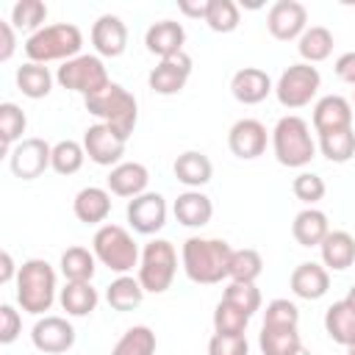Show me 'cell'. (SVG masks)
<instances>
[{"label": "cell", "instance_id": "7dc6e473", "mask_svg": "<svg viewBox=\"0 0 355 355\" xmlns=\"http://www.w3.org/2000/svg\"><path fill=\"white\" fill-rule=\"evenodd\" d=\"M22 319L11 305H0V344H11L19 336Z\"/></svg>", "mask_w": 355, "mask_h": 355}, {"label": "cell", "instance_id": "836d02e7", "mask_svg": "<svg viewBox=\"0 0 355 355\" xmlns=\"http://www.w3.org/2000/svg\"><path fill=\"white\" fill-rule=\"evenodd\" d=\"M300 55L305 58V64H316V61H324L330 53H333V33L322 25H313V28H305V33L300 36V44H297Z\"/></svg>", "mask_w": 355, "mask_h": 355}, {"label": "cell", "instance_id": "277c9868", "mask_svg": "<svg viewBox=\"0 0 355 355\" xmlns=\"http://www.w3.org/2000/svg\"><path fill=\"white\" fill-rule=\"evenodd\" d=\"M55 300V272L47 261L31 258L17 269V302L25 313H44Z\"/></svg>", "mask_w": 355, "mask_h": 355}, {"label": "cell", "instance_id": "d590c367", "mask_svg": "<svg viewBox=\"0 0 355 355\" xmlns=\"http://www.w3.org/2000/svg\"><path fill=\"white\" fill-rule=\"evenodd\" d=\"M28 128V116L19 105L14 103H3L0 105V139H3V150L11 153V144L22 141V133Z\"/></svg>", "mask_w": 355, "mask_h": 355}, {"label": "cell", "instance_id": "cb8c5ba5", "mask_svg": "<svg viewBox=\"0 0 355 355\" xmlns=\"http://www.w3.org/2000/svg\"><path fill=\"white\" fill-rule=\"evenodd\" d=\"M327 288H330V275L324 266L313 261H305L291 272V291L302 300H319L327 294Z\"/></svg>", "mask_w": 355, "mask_h": 355}, {"label": "cell", "instance_id": "d6986e66", "mask_svg": "<svg viewBox=\"0 0 355 355\" xmlns=\"http://www.w3.org/2000/svg\"><path fill=\"white\" fill-rule=\"evenodd\" d=\"M108 191L111 194H116V197H139V194H144V189H147V183H150V172H147V166L144 164H139V161H122V164H116L111 172H108Z\"/></svg>", "mask_w": 355, "mask_h": 355}, {"label": "cell", "instance_id": "11a10c76", "mask_svg": "<svg viewBox=\"0 0 355 355\" xmlns=\"http://www.w3.org/2000/svg\"><path fill=\"white\" fill-rule=\"evenodd\" d=\"M347 355H355V347H349V349H347Z\"/></svg>", "mask_w": 355, "mask_h": 355}, {"label": "cell", "instance_id": "30bf717a", "mask_svg": "<svg viewBox=\"0 0 355 355\" xmlns=\"http://www.w3.org/2000/svg\"><path fill=\"white\" fill-rule=\"evenodd\" d=\"M8 166L22 180H36L47 166H53V147L44 139H22L8 153Z\"/></svg>", "mask_w": 355, "mask_h": 355}, {"label": "cell", "instance_id": "4fadbf2b", "mask_svg": "<svg viewBox=\"0 0 355 355\" xmlns=\"http://www.w3.org/2000/svg\"><path fill=\"white\" fill-rule=\"evenodd\" d=\"M305 22H308V11L297 0H277L266 14V28L280 42H291V39L302 36Z\"/></svg>", "mask_w": 355, "mask_h": 355}, {"label": "cell", "instance_id": "8992f818", "mask_svg": "<svg viewBox=\"0 0 355 355\" xmlns=\"http://www.w3.org/2000/svg\"><path fill=\"white\" fill-rule=\"evenodd\" d=\"M92 250L103 266L119 275H128L139 263V247L133 236L119 225H100L92 239Z\"/></svg>", "mask_w": 355, "mask_h": 355}, {"label": "cell", "instance_id": "484cf974", "mask_svg": "<svg viewBox=\"0 0 355 355\" xmlns=\"http://www.w3.org/2000/svg\"><path fill=\"white\" fill-rule=\"evenodd\" d=\"M327 233H330V222L319 208H305L291 222V236L297 239L300 247H319Z\"/></svg>", "mask_w": 355, "mask_h": 355}, {"label": "cell", "instance_id": "f1b7e54d", "mask_svg": "<svg viewBox=\"0 0 355 355\" xmlns=\"http://www.w3.org/2000/svg\"><path fill=\"white\" fill-rule=\"evenodd\" d=\"M105 300L114 311L119 313H128L133 308L141 305L144 300V288L139 283V277H130V275H119L116 280H111V286L105 288Z\"/></svg>", "mask_w": 355, "mask_h": 355}, {"label": "cell", "instance_id": "ba28073f", "mask_svg": "<svg viewBox=\"0 0 355 355\" xmlns=\"http://www.w3.org/2000/svg\"><path fill=\"white\" fill-rule=\"evenodd\" d=\"M55 80L69 92H80L83 97H92L111 83L108 69L97 55H75V58L64 61L58 67Z\"/></svg>", "mask_w": 355, "mask_h": 355}, {"label": "cell", "instance_id": "9a60e30c", "mask_svg": "<svg viewBox=\"0 0 355 355\" xmlns=\"http://www.w3.org/2000/svg\"><path fill=\"white\" fill-rule=\"evenodd\" d=\"M31 341H33V347L39 352L58 355V352L72 349V344H75V327L64 316H44V319H39L33 324Z\"/></svg>", "mask_w": 355, "mask_h": 355}, {"label": "cell", "instance_id": "d4e9b609", "mask_svg": "<svg viewBox=\"0 0 355 355\" xmlns=\"http://www.w3.org/2000/svg\"><path fill=\"white\" fill-rule=\"evenodd\" d=\"M172 169H175V178H178L183 186H189V189L205 186V183L211 180V175H214L211 158H208L205 153H200V150H186L183 155H178Z\"/></svg>", "mask_w": 355, "mask_h": 355}, {"label": "cell", "instance_id": "816d5d0a", "mask_svg": "<svg viewBox=\"0 0 355 355\" xmlns=\"http://www.w3.org/2000/svg\"><path fill=\"white\" fill-rule=\"evenodd\" d=\"M0 263H3V269H0V283H11V277H14V261H11V252H3V255H0Z\"/></svg>", "mask_w": 355, "mask_h": 355}, {"label": "cell", "instance_id": "9c48e42d", "mask_svg": "<svg viewBox=\"0 0 355 355\" xmlns=\"http://www.w3.org/2000/svg\"><path fill=\"white\" fill-rule=\"evenodd\" d=\"M319 86H322V75H319L316 67H311V64H291L277 78L275 94H277L280 105H286V108H302V105H308L316 97Z\"/></svg>", "mask_w": 355, "mask_h": 355}, {"label": "cell", "instance_id": "d6a6232c", "mask_svg": "<svg viewBox=\"0 0 355 355\" xmlns=\"http://www.w3.org/2000/svg\"><path fill=\"white\" fill-rule=\"evenodd\" d=\"M258 344L263 355H294L302 347L297 327H261Z\"/></svg>", "mask_w": 355, "mask_h": 355}, {"label": "cell", "instance_id": "8d00e7d4", "mask_svg": "<svg viewBox=\"0 0 355 355\" xmlns=\"http://www.w3.org/2000/svg\"><path fill=\"white\" fill-rule=\"evenodd\" d=\"M263 272V258L258 250L252 247H244V250H233V258H230V280H239V283H255Z\"/></svg>", "mask_w": 355, "mask_h": 355}, {"label": "cell", "instance_id": "5b68a950", "mask_svg": "<svg viewBox=\"0 0 355 355\" xmlns=\"http://www.w3.org/2000/svg\"><path fill=\"white\" fill-rule=\"evenodd\" d=\"M272 147H275V158L291 169L311 164V158L316 155V144H313L308 122L294 114L277 119V125L272 130Z\"/></svg>", "mask_w": 355, "mask_h": 355}, {"label": "cell", "instance_id": "74e56055", "mask_svg": "<svg viewBox=\"0 0 355 355\" xmlns=\"http://www.w3.org/2000/svg\"><path fill=\"white\" fill-rule=\"evenodd\" d=\"M319 150L327 161L333 164H344L355 155V130L347 128V130H336V133H327V136H319Z\"/></svg>", "mask_w": 355, "mask_h": 355}, {"label": "cell", "instance_id": "ffe728a7", "mask_svg": "<svg viewBox=\"0 0 355 355\" xmlns=\"http://www.w3.org/2000/svg\"><path fill=\"white\" fill-rule=\"evenodd\" d=\"M183 42H186V31L175 19H161L155 25H150L147 33H144L147 50L158 58H169V55L183 53Z\"/></svg>", "mask_w": 355, "mask_h": 355}, {"label": "cell", "instance_id": "f6af8a7d", "mask_svg": "<svg viewBox=\"0 0 355 355\" xmlns=\"http://www.w3.org/2000/svg\"><path fill=\"white\" fill-rule=\"evenodd\" d=\"M291 191L297 200H302L308 208H313V202H319L324 197V180L316 175V172H300L291 183Z\"/></svg>", "mask_w": 355, "mask_h": 355}, {"label": "cell", "instance_id": "ee69618b", "mask_svg": "<svg viewBox=\"0 0 355 355\" xmlns=\"http://www.w3.org/2000/svg\"><path fill=\"white\" fill-rule=\"evenodd\" d=\"M300 308L288 300H272L263 311V327H297Z\"/></svg>", "mask_w": 355, "mask_h": 355}, {"label": "cell", "instance_id": "7bdbcfd3", "mask_svg": "<svg viewBox=\"0 0 355 355\" xmlns=\"http://www.w3.org/2000/svg\"><path fill=\"white\" fill-rule=\"evenodd\" d=\"M247 322H250V316H247L244 311L233 308V305L225 302V300H222V302L216 305V311H214V330L222 333V336H244Z\"/></svg>", "mask_w": 355, "mask_h": 355}, {"label": "cell", "instance_id": "ab89813d", "mask_svg": "<svg viewBox=\"0 0 355 355\" xmlns=\"http://www.w3.org/2000/svg\"><path fill=\"white\" fill-rule=\"evenodd\" d=\"M205 22L216 33H230L239 28V6L233 0H208Z\"/></svg>", "mask_w": 355, "mask_h": 355}, {"label": "cell", "instance_id": "2e32d148", "mask_svg": "<svg viewBox=\"0 0 355 355\" xmlns=\"http://www.w3.org/2000/svg\"><path fill=\"white\" fill-rule=\"evenodd\" d=\"M227 147L236 158L252 161L266 150V128L258 119H239L227 133Z\"/></svg>", "mask_w": 355, "mask_h": 355}, {"label": "cell", "instance_id": "603a6c76", "mask_svg": "<svg viewBox=\"0 0 355 355\" xmlns=\"http://www.w3.org/2000/svg\"><path fill=\"white\" fill-rule=\"evenodd\" d=\"M72 211L83 225H100L111 214V194L100 186H86L75 194Z\"/></svg>", "mask_w": 355, "mask_h": 355}, {"label": "cell", "instance_id": "f5cc1de1", "mask_svg": "<svg viewBox=\"0 0 355 355\" xmlns=\"http://www.w3.org/2000/svg\"><path fill=\"white\" fill-rule=\"evenodd\" d=\"M344 300H347V305H349V308L355 311V286H352V288L347 291V297H344Z\"/></svg>", "mask_w": 355, "mask_h": 355}, {"label": "cell", "instance_id": "6da1fadb", "mask_svg": "<svg viewBox=\"0 0 355 355\" xmlns=\"http://www.w3.org/2000/svg\"><path fill=\"white\" fill-rule=\"evenodd\" d=\"M183 272L191 283H202V286H214L222 283L230 275V258H233V247L225 239H200L191 236L183 241Z\"/></svg>", "mask_w": 355, "mask_h": 355}, {"label": "cell", "instance_id": "f546056e", "mask_svg": "<svg viewBox=\"0 0 355 355\" xmlns=\"http://www.w3.org/2000/svg\"><path fill=\"white\" fill-rule=\"evenodd\" d=\"M17 86H19V92H22L25 97L42 100V97H47L50 89H53V75H50V69H47L44 64L28 61V64H22V67L17 69Z\"/></svg>", "mask_w": 355, "mask_h": 355}, {"label": "cell", "instance_id": "ac0fdd59", "mask_svg": "<svg viewBox=\"0 0 355 355\" xmlns=\"http://www.w3.org/2000/svg\"><path fill=\"white\" fill-rule=\"evenodd\" d=\"M92 44L105 58L122 55L125 47H128V28H125V22L119 17H114V14H103L92 25Z\"/></svg>", "mask_w": 355, "mask_h": 355}, {"label": "cell", "instance_id": "f35d334b", "mask_svg": "<svg viewBox=\"0 0 355 355\" xmlns=\"http://www.w3.org/2000/svg\"><path fill=\"white\" fill-rule=\"evenodd\" d=\"M47 17V6L42 0H19L14 8H11V25L17 31H42V22Z\"/></svg>", "mask_w": 355, "mask_h": 355}, {"label": "cell", "instance_id": "c3c4849f", "mask_svg": "<svg viewBox=\"0 0 355 355\" xmlns=\"http://www.w3.org/2000/svg\"><path fill=\"white\" fill-rule=\"evenodd\" d=\"M17 39H14V25L0 19V61H8L14 55Z\"/></svg>", "mask_w": 355, "mask_h": 355}, {"label": "cell", "instance_id": "f907efd6", "mask_svg": "<svg viewBox=\"0 0 355 355\" xmlns=\"http://www.w3.org/2000/svg\"><path fill=\"white\" fill-rule=\"evenodd\" d=\"M180 11L186 17H202L205 19V11H208V0H200V3H189V0H180Z\"/></svg>", "mask_w": 355, "mask_h": 355}, {"label": "cell", "instance_id": "e0dca14e", "mask_svg": "<svg viewBox=\"0 0 355 355\" xmlns=\"http://www.w3.org/2000/svg\"><path fill=\"white\" fill-rule=\"evenodd\" d=\"M352 128V105L338 94H327L313 105V130L319 136Z\"/></svg>", "mask_w": 355, "mask_h": 355}, {"label": "cell", "instance_id": "4316f807", "mask_svg": "<svg viewBox=\"0 0 355 355\" xmlns=\"http://www.w3.org/2000/svg\"><path fill=\"white\" fill-rule=\"evenodd\" d=\"M319 250H322L324 266L333 272H344L355 261V239L347 230H330L324 236V241L319 244Z\"/></svg>", "mask_w": 355, "mask_h": 355}, {"label": "cell", "instance_id": "8fae6325", "mask_svg": "<svg viewBox=\"0 0 355 355\" xmlns=\"http://www.w3.org/2000/svg\"><path fill=\"white\" fill-rule=\"evenodd\" d=\"M125 141L116 130H111L108 125L97 122V125H89L83 130V150L86 155L97 164V166H116L122 164V155H125Z\"/></svg>", "mask_w": 355, "mask_h": 355}, {"label": "cell", "instance_id": "5bb4252c", "mask_svg": "<svg viewBox=\"0 0 355 355\" xmlns=\"http://www.w3.org/2000/svg\"><path fill=\"white\" fill-rule=\"evenodd\" d=\"M189 75H191V55L183 50V53H178V55L161 58V64L150 72L147 83H150V89H153L155 94L169 97V94H178V92L186 86Z\"/></svg>", "mask_w": 355, "mask_h": 355}, {"label": "cell", "instance_id": "3957f363", "mask_svg": "<svg viewBox=\"0 0 355 355\" xmlns=\"http://www.w3.org/2000/svg\"><path fill=\"white\" fill-rule=\"evenodd\" d=\"M83 33L72 22H58V25H44L42 31L31 33L25 39V55L33 64H47V61H69L80 53Z\"/></svg>", "mask_w": 355, "mask_h": 355}, {"label": "cell", "instance_id": "7c38bea8", "mask_svg": "<svg viewBox=\"0 0 355 355\" xmlns=\"http://www.w3.org/2000/svg\"><path fill=\"white\" fill-rule=\"evenodd\" d=\"M128 222L136 233L153 236L166 225V202L158 191H144L128 202Z\"/></svg>", "mask_w": 355, "mask_h": 355}, {"label": "cell", "instance_id": "83f0119b", "mask_svg": "<svg viewBox=\"0 0 355 355\" xmlns=\"http://www.w3.org/2000/svg\"><path fill=\"white\" fill-rule=\"evenodd\" d=\"M324 330L327 336L341 347H355V311L347 305V300H338L324 313Z\"/></svg>", "mask_w": 355, "mask_h": 355}, {"label": "cell", "instance_id": "bcb514c9", "mask_svg": "<svg viewBox=\"0 0 355 355\" xmlns=\"http://www.w3.org/2000/svg\"><path fill=\"white\" fill-rule=\"evenodd\" d=\"M247 352H250L247 336H222V333H214L211 341H208V355H247Z\"/></svg>", "mask_w": 355, "mask_h": 355}, {"label": "cell", "instance_id": "52a82bcc", "mask_svg": "<svg viewBox=\"0 0 355 355\" xmlns=\"http://www.w3.org/2000/svg\"><path fill=\"white\" fill-rule=\"evenodd\" d=\"M178 272V252L166 239H153L144 244L141 263H139V283L150 294H164Z\"/></svg>", "mask_w": 355, "mask_h": 355}, {"label": "cell", "instance_id": "e575fe53", "mask_svg": "<svg viewBox=\"0 0 355 355\" xmlns=\"http://www.w3.org/2000/svg\"><path fill=\"white\" fill-rule=\"evenodd\" d=\"M111 355H155V333L147 324H136L122 333Z\"/></svg>", "mask_w": 355, "mask_h": 355}, {"label": "cell", "instance_id": "b9f144b4", "mask_svg": "<svg viewBox=\"0 0 355 355\" xmlns=\"http://www.w3.org/2000/svg\"><path fill=\"white\" fill-rule=\"evenodd\" d=\"M225 302H230L233 308L244 311L247 316H252L258 308H261V291L255 283H239V280H230L225 286V294H222Z\"/></svg>", "mask_w": 355, "mask_h": 355}, {"label": "cell", "instance_id": "1f68e13d", "mask_svg": "<svg viewBox=\"0 0 355 355\" xmlns=\"http://www.w3.org/2000/svg\"><path fill=\"white\" fill-rule=\"evenodd\" d=\"M61 308L69 316H89L97 308V288H92V283H67L58 294Z\"/></svg>", "mask_w": 355, "mask_h": 355}, {"label": "cell", "instance_id": "7a4b0ae2", "mask_svg": "<svg viewBox=\"0 0 355 355\" xmlns=\"http://www.w3.org/2000/svg\"><path fill=\"white\" fill-rule=\"evenodd\" d=\"M86 111L94 114L111 130H116L122 139H128L133 133L136 119H139L136 97L128 89H122L119 83H108L103 92L86 97Z\"/></svg>", "mask_w": 355, "mask_h": 355}, {"label": "cell", "instance_id": "7402d4cb", "mask_svg": "<svg viewBox=\"0 0 355 355\" xmlns=\"http://www.w3.org/2000/svg\"><path fill=\"white\" fill-rule=\"evenodd\" d=\"M172 211H175V219H178L180 225H186V227H202V225H208L211 216H214V202H211V197H205L202 191L189 189V191L178 194Z\"/></svg>", "mask_w": 355, "mask_h": 355}, {"label": "cell", "instance_id": "60d3db41", "mask_svg": "<svg viewBox=\"0 0 355 355\" xmlns=\"http://www.w3.org/2000/svg\"><path fill=\"white\" fill-rule=\"evenodd\" d=\"M83 158H86L83 144H78L72 139H64V141L53 144V169L58 175H75L83 166Z\"/></svg>", "mask_w": 355, "mask_h": 355}, {"label": "cell", "instance_id": "44dd1931", "mask_svg": "<svg viewBox=\"0 0 355 355\" xmlns=\"http://www.w3.org/2000/svg\"><path fill=\"white\" fill-rule=\"evenodd\" d=\"M230 92H233V97H236L239 103L255 105V103L266 100L269 92H275V89H272V78H269L263 69H258V67H244V69H239V72L233 75Z\"/></svg>", "mask_w": 355, "mask_h": 355}, {"label": "cell", "instance_id": "681fc988", "mask_svg": "<svg viewBox=\"0 0 355 355\" xmlns=\"http://www.w3.org/2000/svg\"><path fill=\"white\" fill-rule=\"evenodd\" d=\"M336 75L344 83H352L355 86V53H344V55L336 58Z\"/></svg>", "mask_w": 355, "mask_h": 355}, {"label": "cell", "instance_id": "4dcf8cb0", "mask_svg": "<svg viewBox=\"0 0 355 355\" xmlns=\"http://www.w3.org/2000/svg\"><path fill=\"white\" fill-rule=\"evenodd\" d=\"M94 263H97L94 252H89L86 247H69L61 255V275L67 277V283H92L97 269Z\"/></svg>", "mask_w": 355, "mask_h": 355}, {"label": "cell", "instance_id": "9f6ffc18", "mask_svg": "<svg viewBox=\"0 0 355 355\" xmlns=\"http://www.w3.org/2000/svg\"><path fill=\"white\" fill-rule=\"evenodd\" d=\"M352 100H355V92H352Z\"/></svg>", "mask_w": 355, "mask_h": 355}, {"label": "cell", "instance_id": "db71d44e", "mask_svg": "<svg viewBox=\"0 0 355 355\" xmlns=\"http://www.w3.org/2000/svg\"><path fill=\"white\" fill-rule=\"evenodd\" d=\"M294 355H311V349H305V347H300V349H297Z\"/></svg>", "mask_w": 355, "mask_h": 355}]
</instances>
